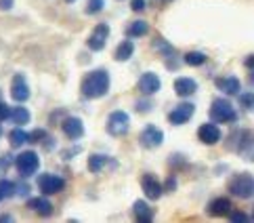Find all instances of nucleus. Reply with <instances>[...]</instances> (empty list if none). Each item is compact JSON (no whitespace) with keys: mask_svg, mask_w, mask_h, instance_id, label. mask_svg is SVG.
<instances>
[{"mask_svg":"<svg viewBox=\"0 0 254 223\" xmlns=\"http://www.w3.org/2000/svg\"><path fill=\"white\" fill-rule=\"evenodd\" d=\"M80 91L86 99H99V97H105L110 91V74L105 70H93L88 72L80 84Z\"/></svg>","mask_w":254,"mask_h":223,"instance_id":"f257e3e1","label":"nucleus"},{"mask_svg":"<svg viewBox=\"0 0 254 223\" xmlns=\"http://www.w3.org/2000/svg\"><path fill=\"white\" fill-rule=\"evenodd\" d=\"M229 192L240 200H248L254 198V177L248 173H240L235 175L229 181Z\"/></svg>","mask_w":254,"mask_h":223,"instance_id":"f03ea898","label":"nucleus"},{"mask_svg":"<svg viewBox=\"0 0 254 223\" xmlns=\"http://www.w3.org/2000/svg\"><path fill=\"white\" fill-rule=\"evenodd\" d=\"M105 129H107V133H110L112 137H122V135H126V133H128V129H130V118H128V114L122 112V110L112 112L110 116H107Z\"/></svg>","mask_w":254,"mask_h":223,"instance_id":"7ed1b4c3","label":"nucleus"},{"mask_svg":"<svg viewBox=\"0 0 254 223\" xmlns=\"http://www.w3.org/2000/svg\"><path fill=\"white\" fill-rule=\"evenodd\" d=\"M15 166H17V171H19L21 177H32L36 171H38L40 158H38V154H36V151H32V149L21 151V154L15 158Z\"/></svg>","mask_w":254,"mask_h":223,"instance_id":"20e7f679","label":"nucleus"},{"mask_svg":"<svg viewBox=\"0 0 254 223\" xmlns=\"http://www.w3.org/2000/svg\"><path fill=\"white\" fill-rule=\"evenodd\" d=\"M210 118L216 124H225V122H233L235 118H238V114H235L233 105L227 99H214L212 108H210Z\"/></svg>","mask_w":254,"mask_h":223,"instance_id":"39448f33","label":"nucleus"},{"mask_svg":"<svg viewBox=\"0 0 254 223\" xmlns=\"http://www.w3.org/2000/svg\"><path fill=\"white\" fill-rule=\"evenodd\" d=\"M38 187L44 196H53V194H59L63 192L65 187V179L59 175H53V173H44L38 177Z\"/></svg>","mask_w":254,"mask_h":223,"instance_id":"423d86ee","label":"nucleus"},{"mask_svg":"<svg viewBox=\"0 0 254 223\" xmlns=\"http://www.w3.org/2000/svg\"><path fill=\"white\" fill-rule=\"evenodd\" d=\"M139 141H141V146H143L145 149H156V148L162 146V141H164V133H162L158 127L149 124V127H145V129L141 131Z\"/></svg>","mask_w":254,"mask_h":223,"instance_id":"0eeeda50","label":"nucleus"},{"mask_svg":"<svg viewBox=\"0 0 254 223\" xmlns=\"http://www.w3.org/2000/svg\"><path fill=\"white\" fill-rule=\"evenodd\" d=\"M223 137V133L219 129V124H214V122H204V124H199V129H197V139L202 141V144L206 146H214V144H219Z\"/></svg>","mask_w":254,"mask_h":223,"instance_id":"6e6552de","label":"nucleus"},{"mask_svg":"<svg viewBox=\"0 0 254 223\" xmlns=\"http://www.w3.org/2000/svg\"><path fill=\"white\" fill-rule=\"evenodd\" d=\"M107 36H110V25L107 23H99L97 28L93 30V34L86 40V47L90 51H103L107 44Z\"/></svg>","mask_w":254,"mask_h":223,"instance_id":"1a4fd4ad","label":"nucleus"},{"mask_svg":"<svg viewBox=\"0 0 254 223\" xmlns=\"http://www.w3.org/2000/svg\"><path fill=\"white\" fill-rule=\"evenodd\" d=\"M193 112H195V105H193V103H189V101L179 103L177 108L168 114V120H170L172 124H175V127H181V124H185V122L191 120Z\"/></svg>","mask_w":254,"mask_h":223,"instance_id":"9d476101","label":"nucleus"},{"mask_svg":"<svg viewBox=\"0 0 254 223\" xmlns=\"http://www.w3.org/2000/svg\"><path fill=\"white\" fill-rule=\"evenodd\" d=\"M11 97H13L15 101H19V103H23V101H28V99H30V86H28V82H25L23 74H15V76H13V82H11Z\"/></svg>","mask_w":254,"mask_h":223,"instance_id":"9b49d317","label":"nucleus"},{"mask_svg":"<svg viewBox=\"0 0 254 223\" xmlns=\"http://www.w3.org/2000/svg\"><path fill=\"white\" fill-rule=\"evenodd\" d=\"M61 129H63V133H65V137L71 139V141L80 139L84 135V124L80 118H76V116H67V118L61 122Z\"/></svg>","mask_w":254,"mask_h":223,"instance_id":"f8f14e48","label":"nucleus"},{"mask_svg":"<svg viewBox=\"0 0 254 223\" xmlns=\"http://www.w3.org/2000/svg\"><path fill=\"white\" fill-rule=\"evenodd\" d=\"M141 187H143V192H145V196H147L149 200H160L162 198V192H164V187L160 185V181L153 175H149V173L143 175Z\"/></svg>","mask_w":254,"mask_h":223,"instance_id":"ddd939ff","label":"nucleus"},{"mask_svg":"<svg viewBox=\"0 0 254 223\" xmlns=\"http://www.w3.org/2000/svg\"><path fill=\"white\" fill-rule=\"evenodd\" d=\"M160 78L158 74H153V72H145L141 78H139V91L143 95H153V93H158L160 91Z\"/></svg>","mask_w":254,"mask_h":223,"instance_id":"4468645a","label":"nucleus"},{"mask_svg":"<svg viewBox=\"0 0 254 223\" xmlns=\"http://www.w3.org/2000/svg\"><path fill=\"white\" fill-rule=\"evenodd\" d=\"M231 209L233 207H231L229 198H214V200H210V204H208V215L223 217V215H229Z\"/></svg>","mask_w":254,"mask_h":223,"instance_id":"2eb2a0df","label":"nucleus"},{"mask_svg":"<svg viewBox=\"0 0 254 223\" xmlns=\"http://www.w3.org/2000/svg\"><path fill=\"white\" fill-rule=\"evenodd\" d=\"M197 91V82L193 78H187V76H181L175 80V93L179 97H189Z\"/></svg>","mask_w":254,"mask_h":223,"instance_id":"dca6fc26","label":"nucleus"},{"mask_svg":"<svg viewBox=\"0 0 254 223\" xmlns=\"http://www.w3.org/2000/svg\"><path fill=\"white\" fill-rule=\"evenodd\" d=\"M216 86H219L225 95H238L240 93V78H235V76L219 78L216 80Z\"/></svg>","mask_w":254,"mask_h":223,"instance_id":"f3484780","label":"nucleus"},{"mask_svg":"<svg viewBox=\"0 0 254 223\" xmlns=\"http://www.w3.org/2000/svg\"><path fill=\"white\" fill-rule=\"evenodd\" d=\"M28 207H30L34 213L42 215V217H49L51 213H53V204H51L49 198H30V200H28Z\"/></svg>","mask_w":254,"mask_h":223,"instance_id":"a211bd4d","label":"nucleus"},{"mask_svg":"<svg viewBox=\"0 0 254 223\" xmlns=\"http://www.w3.org/2000/svg\"><path fill=\"white\" fill-rule=\"evenodd\" d=\"M132 213H134V217H137L141 223H147L153 219V211L149 209V204L145 202V200H137L132 204Z\"/></svg>","mask_w":254,"mask_h":223,"instance_id":"6ab92c4d","label":"nucleus"},{"mask_svg":"<svg viewBox=\"0 0 254 223\" xmlns=\"http://www.w3.org/2000/svg\"><path fill=\"white\" fill-rule=\"evenodd\" d=\"M132 53H134V44H132V40H122L120 44H118V49H116V53H114V57H116L118 61H128V59L132 57Z\"/></svg>","mask_w":254,"mask_h":223,"instance_id":"aec40b11","label":"nucleus"},{"mask_svg":"<svg viewBox=\"0 0 254 223\" xmlns=\"http://www.w3.org/2000/svg\"><path fill=\"white\" fill-rule=\"evenodd\" d=\"M149 32V23L147 21H132L128 28H126V36H130V38H139V36H145V34Z\"/></svg>","mask_w":254,"mask_h":223,"instance_id":"412c9836","label":"nucleus"},{"mask_svg":"<svg viewBox=\"0 0 254 223\" xmlns=\"http://www.w3.org/2000/svg\"><path fill=\"white\" fill-rule=\"evenodd\" d=\"M8 141H11L13 148H21L23 144L30 141V133H25L21 127H17V129H13L11 133H8Z\"/></svg>","mask_w":254,"mask_h":223,"instance_id":"4be33fe9","label":"nucleus"},{"mask_svg":"<svg viewBox=\"0 0 254 223\" xmlns=\"http://www.w3.org/2000/svg\"><path fill=\"white\" fill-rule=\"evenodd\" d=\"M105 162H107L105 154H90V158H88V171L90 173H99L105 166Z\"/></svg>","mask_w":254,"mask_h":223,"instance_id":"5701e85b","label":"nucleus"},{"mask_svg":"<svg viewBox=\"0 0 254 223\" xmlns=\"http://www.w3.org/2000/svg\"><path fill=\"white\" fill-rule=\"evenodd\" d=\"M30 112H28V108H15V110H11V120L15 122V124H28L30 122Z\"/></svg>","mask_w":254,"mask_h":223,"instance_id":"b1692460","label":"nucleus"},{"mask_svg":"<svg viewBox=\"0 0 254 223\" xmlns=\"http://www.w3.org/2000/svg\"><path fill=\"white\" fill-rule=\"evenodd\" d=\"M185 64L187 66H202V64H206V55L204 53H199V51H189V53H185Z\"/></svg>","mask_w":254,"mask_h":223,"instance_id":"393cba45","label":"nucleus"},{"mask_svg":"<svg viewBox=\"0 0 254 223\" xmlns=\"http://www.w3.org/2000/svg\"><path fill=\"white\" fill-rule=\"evenodd\" d=\"M15 196V183L8 179H0V202Z\"/></svg>","mask_w":254,"mask_h":223,"instance_id":"a878e982","label":"nucleus"},{"mask_svg":"<svg viewBox=\"0 0 254 223\" xmlns=\"http://www.w3.org/2000/svg\"><path fill=\"white\" fill-rule=\"evenodd\" d=\"M103 6H105V0H88L86 2V13L88 15H97V13L103 11Z\"/></svg>","mask_w":254,"mask_h":223,"instance_id":"bb28decb","label":"nucleus"},{"mask_svg":"<svg viewBox=\"0 0 254 223\" xmlns=\"http://www.w3.org/2000/svg\"><path fill=\"white\" fill-rule=\"evenodd\" d=\"M240 105L242 108H246V110H252L254 108V93H242L240 95Z\"/></svg>","mask_w":254,"mask_h":223,"instance_id":"cd10ccee","label":"nucleus"},{"mask_svg":"<svg viewBox=\"0 0 254 223\" xmlns=\"http://www.w3.org/2000/svg\"><path fill=\"white\" fill-rule=\"evenodd\" d=\"M242 156H244V160H248V162H254V141H248L246 148L242 149Z\"/></svg>","mask_w":254,"mask_h":223,"instance_id":"c85d7f7f","label":"nucleus"},{"mask_svg":"<svg viewBox=\"0 0 254 223\" xmlns=\"http://www.w3.org/2000/svg\"><path fill=\"white\" fill-rule=\"evenodd\" d=\"M42 139H47V131H42V129H38V131H34V133H30V141L32 144H40Z\"/></svg>","mask_w":254,"mask_h":223,"instance_id":"c756f323","label":"nucleus"},{"mask_svg":"<svg viewBox=\"0 0 254 223\" xmlns=\"http://www.w3.org/2000/svg\"><path fill=\"white\" fill-rule=\"evenodd\" d=\"M6 118H11V108H8L6 103L0 101V122L6 120Z\"/></svg>","mask_w":254,"mask_h":223,"instance_id":"7c9ffc66","label":"nucleus"},{"mask_svg":"<svg viewBox=\"0 0 254 223\" xmlns=\"http://www.w3.org/2000/svg\"><path fill=\"white\" fill-rule=\"evenodd\" d=\"M130 8H132V11H137V13H141L143 8H145V0H132Z\"/></svg>","mask_w":254,"mask_h":223,"instance_id":"2f4dec72","label":"nucleus"},{"mask_svg":"<svg viewBox=\"0 0 254 223\" xmlns=\"http://www.w3.org/2000/svg\"><path fill=\"white\" fill-rule=\"evenodd\" d=\"M15 0H0V11H8V8H13Z\"/></svg>","mask_w":254,"mask_h":223,"instance_id":"473e14b6","label":"nucleus"},{"mask_svg":"<svg viewBox=\"0 0 254 223\" xmlns=\"http://www.w3.org/2000/svg\"><path fill=\"white\" fill-rule=\"evenodd\" d=\"M231 219L233 221H248V215H244V213H233Z\"/></svg>","mask_w":254,"mask_h":223,"instance_id":"72a5a7b5","label":"nucleus"},{"mask_svg":"<svg viewBox=\"0 0 254 223\" xmlns=\"http://www.w3.org/2000/svg\"><path fill=\"white\" fill-rule=\"evenodd\" d=\"M244 66H246L248 70H254V55H250V57H246V61H244Z\"/></svg>","mask_w":254,"mask_h":223,"instance_id":"f704fd0d","label":"nucleus"},{"mask_svg":"<svg viewBox=\"0 0 254 223\" xmlns=\"http://www.w3.org/2000/svg\"><path fill=\"white\" fill-rule=\"evenodd\" d=\"M137 105H139V108H137V110H139V112H147V110H151V103H149V105H147V103H143V101H139V103H137Z\"/></svg>","mask_w":254,"mask_h":223,"instance_id":"c9c22d12","label":"nucleus"},{"mask_svg":"<svg viewBox=\"0 0 254 223\" xmlns=\"http://www.w3.org/2000/svg\"><path fill=\"white\" fill-rule=\"evenodd\" d=\"M175 187H177V181H175V177H170L168 183H166V190H175Z\"/></svg>","mask_w":254,"mask_h":223,"instance_id":"e433bc0d","label":"nucleus"},{"mask_svg":"<svg viewBox=\"0 0 254 223\" xmlns=\"http://www.w3.org/2000/svg\"><path fill=\"white\" fill-rule=\"evenodd\" d=\"M13 217H8V215H2V217H0V221H11Z\"/></svg>","mask_w":254,"mask_h":223,"instance_id":"4c0bfd02","label":"nucleus"},{"mask_svg":"<svg viewBox=\"0 0 254 223\" xmlns=\"http://www.w3.org/2000/svg\"><path fill=\"white\" fill-rule=\"evenodd\" d=\"M250 80H252V84H254V72H252V74H250Z\"/></svg>","mask_w":254,"mask_h":223,"instance_id":"58836bf2","label":"nucleus"},{"mask_svg":"<svg viewBox=\"0 0 254 223\" xmlns=\"http://www.w3.org/2000/svg\"><path fill=\"white\" fill-rule=\"evenodd\" d=\"M65 2H74V0H65Z\"/></svg>","mask_w":254,"mask_h":223,"instance_id":"ea45409f","label":"nucleus"},{"mask_svg":"<svg viewBox=\"0 0 254 223\" xmlns=\"http://www.w3.org/2000/svg\"><path fill=\"white\" fill-rule=\"evenodd\" d=\"M252 217H254V211H252Z\"/></svg>","mask_w":254,"mask_h":223,"instance_id":"a19ab883","label":"nucleus"}]
</instances>
